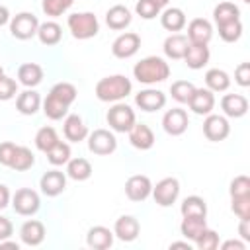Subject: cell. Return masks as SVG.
<instances>
[{
  "mask_svg": "<svg viewBox=\"0 0 250 250\" xmlns=\"http://www.w3.org/2000/svg\"><path fill=\"white\" fill-rule=\"evenodd\" d=\"M76 96H78V90H76L74 84H70V82H57L49 90L47 98L43 100V113H45V117L51 119V121H61L62 117H66L68 107L74 104Z\"/></svg>",
  "mask_w": 250,
  "mask_h": 250,
  "instance_id": "obj_1",
  "label": "cell"
},
{
  "mask_svg": "<svg viewBox=\"0 0 250 250\" xmlns=\"http://www.w3.org/2000/svg\"><path fill=\"white\" fill-rule=\"evenodd\" d=\"M133 90V82L125 76V74H111L105 76L102 80H98L94 94L100 102H107V104H115L125 100Z\"/></svg>",
  "mask_w": 250,
  "mask_h": 250,
  "instance_id": "obj_2",
  "label": "cell"
},
{
  "mask_svg": "<svg viewBox=\"0 0 250 250\" xmlns=\"http://www.w3.org/2000/svg\"><path fill=\"white\" fill-rule=\"evenodd\" d=\"M133 76L137 78V82L141 84H156V82H164L170 76V64L156 55L145 57L141 59L135 66H133Z\"/></svg>",
  "mask_w": 250,
  "mask_h": 250,
  "instance_id": "obj_3",
  "label": "cell"
},
{
  "mask_svg": "<svg viewBox=\"0 0 250 250\" xmlns=\"http://www.w3.org/2000/svg\"><path fill=\"white\" fill-rule=\"evenodd\" d=\"M66 25H68V31L72 33V37L78 39V41L92 39L100 31V21H98L96 14H92V12H74V14H70L68 20H66Z\"/></svg>",
  "mask_w": 250,
  "mask_h": 250,
  "instance_id": "obj_4",
  "label": "cell"
},
{
  "mask_svg": "<svg viewBox=\"0 0 250 250\" xmlns=\"http://www.w3.org/2000/svg\"><path fill=\"white\" fill-rule=\"evenodd\" d=\"M105 121H107L111 131H115V133H129V129L137 123V117H135V111H133L131 105H127L123 102H115L107 109Z\"/></svg>",
  "mask_w": 250,
  "mask_h": 250,
  "instance_id": "obj_5",
  "label": "cell"
},
{
  "mask_svg": "<svg viewBox=\"0 0 250 250\" xmlns=\"http://www.w3.org/2000/svg\"><path fill=\"white\" fill-rule=\"evenodd\" d=\"M37 29H39V20L31 12H20L14 18H10V33L20 41H27L35 37Z\"/></svg>",
  "mask_w": 250,
  "mask_h": 250,
  "instance_id": "obj_6",
  "label": "cell"
},
{
  "mask_svg": "<svg viewBox=\"0 0 250 250\" xmlns=\"http://www.w3.org/2000/svg\"><path fill=\"white\" fill-rule=\"evenodd\" d=\"M12 207L18 215L21 217H31L39 211L41 207V197L35 189L31 188H20L14 195H12Z\"/></svg>",
  "mask_w": 250,
  "mask_h": 250,
  "instance_id": "obj_7",
  "label": "cell"
},
{
  "mask_svg": "<svg viewBox=\"0 0 250 250\" xmlns=\"http://www.w3.org/2000/svg\"><path fill=\"white\" fill-rule=\"evenodd\" d=\"M86 139H88V150L98 156H107L117 148V139L109 129H94L92 133H88Z\"/></svg>",
  "mask_w": 250,
  "mask_h": 250,
  "instance_id": "obj_8",
  "label": "cell"
},
{
  "mask_svg": "<svg viewBox=\"0 0 250 250\" xmlns=\"http://www.w3.org/2000/svg\"><path fill=\"white\" fill-rule=\"evenodd\" d=\"M150 195L156 205L170 207L180 197V182L176 178H162L160 182H156V186H152Z\"/></svg>",
  "mask_w": 250,
  "mask_h": 250,
  "instance_id": "obj_9",
  "label": "cell"
},
{
  "mask_svg": "<svg viewBox=\"0 0 250 250\" xmlns=\"http://www.w3.org/2000/svg\"><path fill=\"white\" fill-rule=\"evenodd\" d=\"M141 49V35L135 31H125L111 43V53L117 59H131Z\"/></svg>",
  "mask_w": 250,
  "mask_h": 250,
  "instance_id": "obj_10",
  "label": "cell"
},
{
  "mask_svg": "<svg viewBox=\"0 0 250 250\" xmlns=\"http://www.w3.org/2000/svg\"><path fill=\"white\" fill-rule=\"evenodd\" d=\"M230 133V125L227 121L225 115H217V113H209L205 115V121H203V135L213 141V143H221L229 137Z\"/></svg>",
  "mask_w": 250,
  "mask_h": 250,
  "instance_id": "obj_11",
  "label": "cell"
},
{
  "mask_svg": "<svg viewBox=\"0 0 250 250\" xmlns=\"http://www.w3.org/2000/svg\"><path fill=\"white\" fill-rule=\"evenodd\" d=\"M150 191H152V182L145 174H135L125 182V195L135 203H141L146 197H150Z\"/></svg>",
  "mask_w": 250,
  "mask_h": 250,
  "instance_id": "obj_12",
  "label": "cell"
},
{
  "mask_svg": "<svg viewBox=\"0 0 250 250\" xmlns=\"http://www.w3.org/2000/svg\"><path fill=\"white\" fill-rule=\"evenodd\" d=\"M188 125H189V117H188V111L182 107H172L162 117V129L172 137L184 135Z\"/></svg>",
  "mask_w": 250,
  "mask_h": 250,
  "instance_id": "obj_13",
  "label": "cell"
},
{
  "mask_svg": "<svg viewBox=\"0 0 250 250\" xmlns=\"http://www.w3.org/2000/svg\"><path fill=\"white\" fill-rule=\"evenodd\" d=\"M135 104L143 111H148V113L158 111L166 105V94L156 88H146V90H141L139 94H135Z\"/></svg>",
  "mask_w": 250,
  "mask_h": 250,
  "instance_id": "obj_14",
  "label": "cell"
},
{
  "mask_svg": "<svg viewBox=\"0 0 250 250\" xmlns=\"http://www.w3.org/2000/svg\"><path fill=\"white\" fill-rule=\"evenodd\" d=\"M39 188L47 197H57L66 189V174L61 170H49L41 176Z\"/></svg>",
  "mask_w": 250,
  "mask_h": 250,
  "instance_id": "obj_15",
  "label": "cell"
},
{
  "mask_svg": "<svg viewBox=\"0 0 250 250\" xmlns=\"http://www.w3.org/2000/svg\"><path fill=\"white\" fill-rule=\"evenodd\" d=\"M188 41L189 43H201V45H209L211 37H213V25L209 20L205 18H193L188 23Z\"/></svg>",
  "mask_w": 250,
  "mask_h": 250,
  "instance_id": "obj_16",
  "label": "cell"
},
{
  "mask_svg": "<svg viewBox=\"0 0 250 250\" xmlns=\"http://www.w3.org/2000/svg\"><path fill=\"white\" fill-rule=\"evenodd\" d=\"M188 105L195 115H209L215 107V92H211L209 88H195Z\"/></svg>",
  "mask_w": 250,
  "mask_h": 250,
  "instance_id": "obj_17",
  "label": "cell"
},
{
  "mask_svg": "<svg viewBox=\"0 0 250 250\" xmlns=\"http://www.w3.org/2000/svg\"><path fill=\"white\" fill-rule=\"evenodd\" d=\"M141 232V225L133 215H121L113 225V234L121 242H133Z\"/></svg>",
  "mask_w": 250,
  "mask_h": 250,
  "instance_id": "obj_18",
  "label": "cell"
},
{
  "mask_svg": "<svg viewBox=\"0 0 250 250\" xmlns=\"http://www.w3.org/2000/svg\"><path fill=\"white\" fill-rule=\"evenodd\" d=\"M113 230H109L107 227L104 225H96L92 229H88L86 232V244L92 248V250H107L113 246Z\"/></svg>",
  "mask_w": 250,
  "mask_h": 250,
  "instance_id": "obj_19",
  "label": "cell"
},
{
  "mask_svg": "<svg viewBox=\"0 0 250 250\" xmlns=\"http://www.w3.org/2000/svg\"><path fill=\"white\" fill-rule=\"evenodd\" d=\"M45 225L37 219H29L20 227V238L25 246H39L45 240Z\"/></svg>",
  "mask_w": 250,
  "mask_h": 250,
  "instance_id": "obj_20",
  "label": "cell"
},
{
  "mask_svg": "<svg viewBox=\"0 0 250 250\" xmlns=\"http://www.w3.org/2000/svg\"><path fill=\"white\" fill-rule=\"evenodd\" d=\"M221 109L227 117H244L248 113V100L242 94H225L221 98Z\"/></svg>",
  "mask_w": 250,
  "mask_h": 250,
  "instance_id": "obj_21",
  "label": "cell"
},
{
  "mask_svg": "<svg viewBox=\"0 0 250 250\" xmlns=\"http://www.w3.org/2000/svg\"><path fill=\"white\" fill-rule=\"evenodd\" d=\"M62 133L66 137V141L70 143H80L88 137V125L84 123V119L76 113H70L64 117V123H62Z\"/></svg>",
  "mask_w": 250,
  "mask_h": 250,
  "instance_id": "obj_22",
  "label": "cell"
},
{
  "mask_svg": "<svg viewBox=\"0 0 250 250\" xmlns=\"http://www.w3.org/2000/svg\"><path fill=\"white\" fill-rule=\"evenodd\" d=\"M211 59V51L207 45H201V43H189L188 49H186V55H184V61L188 64V68L191 70H199L203 68Z\"/></svg>",
  "mask_w": 250,
  "mask_h": 250,
  "instance_id": "obj_23",
  "label": "cell"
},
{
  "mask_svg": "<svg viewBox=\"0 0 250 250\" xmlns=\"http://www.w3.org/2000/svg\"><path fill=\"white\" fill-rule=\"evenodd\" d=\"M154 133L148 125L145 123H135L131 129H129V143L139 148V150H148L154 146Z\"/></svg>",
  "mask_w": 250,
  "mask_h": 250,
  "instance_id": "obj_24",
  "label": "cell"
},
{
  "mask_svg": "<svg viewBox=\"0 0 250 250\" xmlns=\"http://www.w3.org/2000/svg\"><path fill=\"white\" fill-rule=\"evenodd\" d=\"M131 20H133L131 10H129L127 6H123V4H115V6H111V8L105 12V23H107V27L113 29V31L125 29V27L131 23Z\"/></svg>",
  "mask_w": 250,
  "mask_h": 250,
  "instance_id": "obj_25",
  "label": "cell"
},
{
  "mask_svg": "<svg viewBox=\"0 0 250 250\" xmlns=\"http://www.w3.org/2000/svg\"><path fill=\"white\" fill-rule=\"evenodd\" d=\"M41 96L33 90V88H27L23 92L18 94L16 98V109L21 113V115H35L41 107Z\"/></svg>",
  "mask_w": 250,
  "mask_h": 250,
  "instance_id": "obj_26",
  "label": "cell"
},
{
  "mask_svg": "<svg viewBox=\"0 0 250 250\" xmlns=\"http://www.w3.org/2000/svg\"><path fill=\"white\" fill-rule=\"evenodd\" d=\"M188 45H189V41H188L186 35H182V33H170V35L164 39L162 51H164V55H166L168 59L180 61V59H184Z\"/></svg>",
  "mask_w": 250,
  "mask_h": 250,
  "instance_id": "obj_27",
  "label": "cell"
},
{
  "mask_svg": "<svg viewBox=\"0 0 250 250\" xmlns=\"http://www.w3.org/2000/svg\"><path fill=\"white\" fill-rule=\"evenodd\" d=\"M43 80V66L37 62H23L18 68V82L25 88H35Z\"/></svg>",
  "mask_w": 250,
  "mask_h": 250,
  "instance_id": "obj_28",
  "label": "cell"
},
{
  "mask_svg": "<svg viewBox=\"0 0 250 250\" xmlns=\"http://www.w3.org/2000/svg\"><path fill=\"white\" fill-rule=\"evenodd\" d=\"M160 23L166 31H172V33H178L186 27L188 20H186V14L182 8H166L162 14H160Z\"/></svg>",
  "mask_w": 250,
  "mask_h": 250,
  "instance_id": "obj_29",
  "label": "cell"
},
{
  "mask_svg": "<svg viewBox=\"0 0 250 250\" xmlns=\"http://www.w3.org/2000/svg\"><path fill=\"white\" fill-rule=\"evenodd\" d=\"M205 227H207V217L188 215V217H184L182 223H180V232H182V236H184L186 240L193 242V240L201 234V230H203Z\"/></svg>",
  "mask_w": 250,
  "mask_h": 250,
  "instance_id": "obj_30",
  "label": "cell"
},
{
  "mask_svg": "<svg viewBox=\"0 0 250 250\" xmlns=\"http://www.w3.org/2000/svg\"><path fill=\"white\" fill-rule=\"evenodd\" d=\"M37 39L47 45V47H53L57 45L61 39H62V27L53 21V20H47L43 23H39V29H37Z\"/></svg>",
  "mask_w": 250,
  "mask_h": 250,
  "instance_id": "obj_31",
  "label": "cell"
},
{
  "mask_svg": "<svg viewBox=\"0 0 250 250\" xmlns=\"http://www.w3.org/2000/svg\"><path fill=\"white\" fill-rule=\"evenodd\" d=\"M92 164L86 160V158H82V156H76V158H70L68 162H66V176L70 178V180H74V182H84V180H88L90 176H92Z\"/></svg>",
  "mask_w": 250,
  "mask_h": 250,
  "instance_id": "obj_32",
  "label": "cell"
},
{
  "mask_svg": "<svg viewBox=\"0 0 250 250\" xmlns=\"http://www.w3.org/2000/svg\"><path fill=\"white\" fill-rule=\"evenodd\" d=\"M205 86L211 92H227L230 86V76L223 68H209L205 72Z\"/></svg>",
  "mask_w": 250,
  "mask_h": 250,
  "instance_id": "obj_33",
  "label": "cell"
},
{
  "mask_svg": "<svg viewBox=\"0 0 250 250\" xmlns=\"http://www.w3.org/2000/svg\"><path fill=\"white\" fill-rule=\"evenodd\" d=\"M213 20L217 25L221 23H227V21H232V20H240V8L234 4V2H219L213 10Z\"/></svg>",
  "mask_w": 250,
  "mask_h": 250,
  "instance_id": "obj_34",
  "label": "cell"
},
{
  "mask_svg": "<svg viewBox=\"0 0 250 250\" xmlns=\"http://www.w3.org/2000/svg\"><path fill=\"white\" fill-rule=\"evenodd\" d=\"M33 164H35V154L31 152V148L18 145V148H16V154H14V160H12L10 168H12V170H16V172H25V170H29Z\"/></svg>",
  "mask_w": 250,
  "mask_h": 250,
  "instance_id": "obj_35",
  "label": "cell"
},
{
  "mask_svg": "<svg viewBox=\"0 0 250 250\" xmlns=\"http://www.w3.org/2000/svg\"><path fill=\"white\" fill-rule=\"evenodd\" d=\"M180 211H182V217H188V215L207 217V203H205V199L199 197V195H188V197L182 201Z\"/></svg>",
  "mask_w": 250,
  "mask_h": 250,
  "instance_id": "obj_36",
  "label": "cell"
},
{
  "mask_svg": "<svg viewBox=\"0 0 250 250\" xmlns=\"http://www.w3.org/2000/svg\"><path fill=\"white\" fill-rule=\"evenodd\" d=\"M59 141H61V139H59L55 127H49V125H47V127H41V129L35 133V146H37V150H41V152H47V150L53 148Z\"/></svg>",
  "mask_w": 250,
  "mask_h": 250,
  "instance_id": "obj_37",
  "label": "cell"
},
{
  "mask_svg": "<svg viewBox=\"0 0 250 250\" xmlns=\"http://www.w3.org/2000/svg\"><path fill=\"white\" fill-rule=\"evenodd\" d=\"M219 27V37L225 41V43H234L242 37V21L240 20H232V21H227V23H221L217 25Z\"/></svg>",
  "mask_w": 250,
  "mask_h": 250,
  "instance_id": "obj_38",
  "label": "cell"
},
{
  "mask_svg": "<svg viewBox=\"0 0 250 250\" xmlns=\"http://www.w3.org/2000/svg\"><path fill=\"white\" fill-rule=\"evenodd\" d=\"M193 92H195V86L189 80H176L170 86V94L178 104H188L189 98L193 96Z\"/></svg>",
  "mask_w": 250,
  "mask_h": 250,
  "instance_id": "obj_39",
  "label": "cell"
},
{
  "mask_svg": "<svg viewBox=\"0 0 250 250\" xmlns=\"http://www.w3.org/2000/svg\"><path fill=\"white\" fill-rule=\"evenodd\" d=\"M47 160L53 164V166H62V164H66L68 160H70V146L66 145V143H62V141H59L53 148H49L47 152Z\"/></svg>",
  "mask_w": 250,
  "mask_h": 250,
  "instance_id": "obj_40",
  "label": "cell"
},
{
  "mask_svg": "<svg viewBox=\"0 0 250 250\" xmlns=\"http://www.w3.org/2000/svg\"><path fill=\"white\" fill-rule=\"evenodd\" d=\"M72 4H74V0H43L41 2V10L49 18H59L64 12H68Z\"/></svg>",
  "mask_w": 250,
  "mask_h": 250,
  "instance_id": "obj_41",
  "label": "cell"
},
{
  "mask_svg": "<svg viewBox=\"0 0 250 250\" xmlns=\"http://www.w3.org/2000/svg\"><path fill=\"white\" fill-rule=\"evenodd\" d=\"M193 244L197 250H215V248H219V232L205 227L201 230V234L193 240Z\"/></svg>",
  "mask_w": 250,
  "mask_h": 250,
  "instance_id": "obj_42",
  "label": "cell"
},
{
  "mask_svg": "<svg viewBox=\"0 0 250 250\" xmlns=\"http://www.w3.org/2000/svg\"><path fill=\"white\" fill-rule=\"evenodd\" d=\"M230 209L238 219L250 221V195H238L230 197Z\"/></svg>",
  "mask_w": 250,
  "mask_h": 250,
  "instance_id": "obj_43",
  "label": "cell"
},
{
  "mask_svg": "<svg viewBox=\"0 0 250 250\" xmlns=\"http://www.w3.org/2000/svg\"><path fill=\"white\" fill-rule=\"evenodd\" d=\"M230 197H238V195H250V178L240 174L236 178H232L230 188H229Z\"/></svg>",
  "mask_w": 250,
  "mask_h": 250,
  "instance_id": "obj_44",
  "label": "cell"
},
{
  "mask_svg": "<svg viewBox=\"0 0 250 250\" xmlns=\"http://www.w3.org/2000/svg\"><path fill=\"white\" fill-rule=\"evenodd\" d=\"M135 12L137 16H141L143 20H154L156 16H160V8L152 2V0H139L135 4Z\"/></svg>",
  "mask_w": 250,
  "mask_h": 250,
  "instance_id": "obj_45",
  "label": "cell"
},
{
  "mask_svg": "<svg viewBox=\"0 0 250 250\" xmlns=\"http://www.w3.org/2000/svg\"><path fill=\"white\" fill-rule=\"evenodd\" d=\"M18 94V82L6 74L0 76V102H8L12 98H16Z\"/></svg>",
  "mask_w": 250,
  "mask_h": 250,
  "instance_id": "obj_46",
  "label": "cell"
},
{
  "mask_svg": "<svg viewBox=\"0 0 250 250\" xmlns=\"http://www.w3.org/2000/svg\"><path fill=\"white\" fill-rule=\"evenodd\" d=\"M16 148H18V145L12 143V141L0 143V164L2 166H8L10 168V164L14 160V154H16Z\"/></svg>",
  "mask_w": 250,
  "mask_h": 250,
  "instance_id": "obj_47",
  "label": "cell"
},
{
  "mask_svg": "<svg viewBox=\"0 0 250 250\" xmlns=\"http://www.w3.org/2000/svg\"><path fill=\"white\" fill-rule=\"evenodd\" d=\"M234 80L242 88H248L250 86V62H240L234 68Z\"/></svg>",
  "mask_w": 250,
  "mask_h": 250,
  "instance_id": "obj_48",
  "label": "cell"
},
{
  "mask_svg": "<svg viewBox=\"0 0 250 250\" xmlns=\"http://www.w3.org/2000/svg\"><path fill=\"white\" fill-rule=\"evenodd\" d=\"M14 234V225L8 217H2L0 215V240H6Z\"/></svg>",
  "mask_w": 250,
  "mask_h": 250,
  "instance_id": "obj_49",
  "label": "cell"
},
{
  "mask_svg": "<svg viewBox=\"0 0 250 250\" xmlns=\"http://www.w3.org/2000/svg\"><path fill=\"white\" fill-rule=\"evenodd\" d=\"M221 248L223 250H246V242L244 240H236V238H230V240H227V242H223L221 244Z\"/></svg>",
  "mask_w": 250,
  "mask_h": 250,
  "instance_id": "obj_50",
  "label": "cell"
},
{
  "mask_svg": "<svg viewBox=\"0 0 250 250\" xmlns=\"http://www.w3.org/2000/svg\"><path fill=\"white\" fill-rule=\"evenodd\" d=\"M10 201H12V195H10L8 186L0 184V211H2V209H6V207L10 205Z\"/></svg>",
  "mask_w": 250,
  "mask_h": 250,
  "instance_id": "obj_51",
  "label": "cell"
},
{
  "mask_svg": "<svg viewBox=\"0 0 250 250\" xmlns=\"http://www.w3.org/2000/svg\"><path fill=\"white\" fill-rule=\"evenodd\" d=\"M248 223H250V221L240 219V225H238V234H240V238H242L244 242H250V229H248Z\"/></svg>",
  "mask_w": 250,
  "mask_h": 250,
  "instance_id": "obj_52",
  "label": "cell"
},
{
  "mask_svg": "<svg viewBox=\"0 0 250 250\" xmlns=\"http://www.w3.org/2000/svg\"><path fill=\"white\" fill-rule=\"evenodd\" d=\"M6 23H10V10L0 4V27L6 25Z\"/></svg>",
  "mask_w": 250,
  "mask_h": 250,
  "instance_id": "obj_53",
  "label": "cell"
},
{
  "mask_svg": "<svg viewBox=\"0 0 250 250\" xmlns=\"http://www.w3.org/2000/svg\"><path fill=\"white\" fill-rule=\"evenodd\" d=\"M0 248H12V250H18L20 248V244L18 242H12V240H0Z\"/></svg>",
  "mask_w": 250,
  "mask_h": 250,
  "instance_id": "obj_54",
  "label": "cell"
},
{
  "mask_svg": "<svg viewBox=\"0 0 250 250\" xmlns=\"http://www.w3.org/2000/svg\"><path fill=\"white\" fill-rule=\"evenodd\" d=\"M170 248H186V250H191V244H189V240H186V242H172Z\"/></svg>",
  "mask_w": 250,
  "mask_h": 250,
  "instance_id": "obj_55",
  "label": "cell"
},
{
  "mask_svg": "<svg viewBox=\"0 0 250 250\" xmlns=\"http://www.w3.org/2000/svg\"><path fill=\"white\" fill-rule=\"evenodd\" d=\"M152 2H154V4H156L160 10H162L164 6H168V2H170V0H152Z\"/></svg>",
  "mask_w": 250,
  "mask_h": 250,
  "instance_id": "obj_56",
  "label": "cell"
},
{
  "mask_svg": "<svg viewBox=\"0 0 250 250\" xmlns=\"http://www.w3.org/2000/svg\"><path fill=\"white\" fill-rule=\"evenodd\" d=\"M2 74H4V68H2V66H0V76H2Z\"/></svg>",
  "mask_w": 250,
  "mask_h": 250,
  "instance_id": "obj_57",
  "label": "cell"
}]
</instances>
